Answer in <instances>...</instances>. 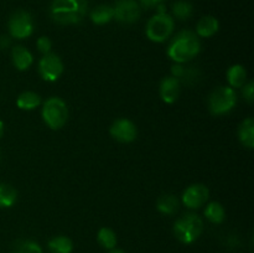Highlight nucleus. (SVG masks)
I'll return each mask as SVG.
<instances>
[{
  "instance_id": "f03ea898",
  "label": "nucleus",
  "mask_w": 254,
  "mask_h": 253,
  "mask_svg": "<svg viewBox=\"0 0 254 253\" xmlns=\"http://www.w3.org/2000/svg\"><path fill=\"white\" fill-rule=\"evenodd\" d=\"M87 10V0H54L50 6V15L60 25H76L84 19Z\"/></svg>"
},
{
  "instance_id": "39448f33",
  "label": "nucleus",
  "mask_w": 254,
  "mask_h": 253,
  "mask_svg": "<svg viewBox=\"0 0 254 253\" xmlns=\"http://www.w3.org/2000/svg\"><path fill=\"white\" fill-rule=\"evenodd\" d=\"M237 104V93L230 86H220L208 97V109L213 116H223L232 111Z\"/></svg>"
},
{
  "instance_id": "393cba45",
  "label": "nucleus",
  "mask_w": 254,
  "mask_h": 253,
  "mask_svg": "<svg viewBox=\"0 0 254 253\" xmlns=\"http://www.w3.org/2000/svg\"><path fill=\"white\" fill-rule=\"evenodd\" d=\"M12 253H44L39 243L34 241H20Z\"/></svg>"
},
{
  "instance_id": "2f4dec72",
  "label": "nucleus",
  "mask_w": 254,
  "mask_h": 253,
  "mask_svg": "<svg viewBox=\"0 0 254 253\" xmlns=\"http://www.w3.org/2000/svg\"><path fill=\"white\" fill-rule=\"evenodd\" d=\"M109 253H126L123 250H116V248H113V250H111V252Z\"/></svg>"
},
{
  "instance_id": "7c9ffc66",
  "label": "nucleus",
  "mask_w": 254,
  "mask_h": 253,
  "mask_svg": "<svg viewBox=\"0 0 254 253\" xmlns=\"http://www.w3.org/2000/svg\"><path fill=\"white\" fill-rule=\"evenodd\" d=\"M2 134H4V123L2 121H0V138L2 136Z\"/></svg>"
},
{
  "instance_id": "a878e982",
  "label": "nucleus",
  "mask_w": 254,
  "mask_h": 253,
  "mask_svg": "<svg viewBox=\"0 0 254 253\" xmlns=\"http://www.w3.org/2000/svg\"><path fill=\"white\" fill-rule=\"evenodd\" d=\"M36 47L42 55H47L52 50V41L47 36H40L36 41Z\"/></svg>"
},
{
  "instance_id": "f3484780",
  "label": "nucleus",
  "mask_w": 254,
  "mask_h": 253,
  "mask_svg": "<svg viewBox=\"0 0 254 253\" xmlns=\"http://www.w3.org/2000/svg\"><path fill=\"white\" fill-rule=\"evenodd\" d=\"M41 104V97L36 92L25 91L19 94L16 99V107L21 111H34Z\"/></svg>"
},
{
  "instance_id": "423d86ee",
  "label": "nucleus",
  "mask_w": 254,
  "mask_h": 253,
  "mask_svg": "<svg viewBox=\"0 0 254 253\" xmlns=\"http://www.w3.org/2000/svg\"><path fill=\"white\" fill-rule=\"evenodd\" d=\"M174 27H175V22H174V17L171 15H169L168 12H163V14L156 12L146 24V37L150 41L161 44L171 36Z\"/></svg>"
},
{
  "instance_id": "1a4fd4ad",
  "label": "nucleus",
  "mask_w": 254,
  "mask_h": 253,
  "mask_svg": "<svg viewBox=\"0 0 254 253\" xmlns=\"http://www.w3.org/2000/svg\"><path fill=\"white\" fill-rule=\"evenodd\" d=\"M114 19L121 24H134L141 15L140 5L136 0H118L113 6Z\"/></svg>"
},
{
  "instance_id": "bb28decb",
  "label": "nucleus",
  "mask_w": 254,
  "mask_h": 253,
  "mask_svg": "<svg viewBox=\"0 0 254 253\" xmlns=\"http://www.w3.org/2000/svg\"><path fill=\"white\" fill-rule=\"evenodd\" d=\"M242 96L245 97L248 103H253L254 101V82H246L245 86L242 87Z\"/></svg>"
},
{
  "instance_id": "4be33fe9",
  "label": "nucleus",
  "mask_w": 254,
  "mask_h": 253,
  "mask_svg": "<svg viewBox=\"0 0 254 253\" xmlns=\"http://www.w3.org/2000/svg\"><path fill=\"white\" fill-rule=\"evenodd\" d=\"M17 200V191L9 184H0V208H10Z\"/></svg>"
},
{
  "instance_id": "5701e85b",
  "label": "nucleus",
  "mask_w": 254,
  "mask_h": 253,
  "mask_svg": "<svg viewBox=\"0 0 254 253\" xmlns=\"http://www.w3.org/2000/svg\"><path fill=\"white\" fill-rule=\"evenodd\" d=\"M97 241L106 250H113L117 246V235L112 228L102 227L97 233Z\"/></svg>"
},
{
  "instance_id": "dca6fc26",
  "label": "nucleus",
  "mask_w": 254,
  "mask_h": 253,
  "mask_svg": "<svg viewBox=\"0 0 254 253\" xmlns=\"http://www.w3.org/2000/svg\"><path fill=\"white\" fill-rule=\"evenodd\" d=\"M227 81L232 88H242L247 82V69L241 63H235L226 72Z\"/></svg>"
},
{
  "instance_id": "412c9836",
  "label": "nucleus",
  "mask_w": 254,
  "mask_h": 253,
  "mask_svg": "<svg viewBox=\"0 0 254 253\" xmlns=\"http://www.w3.org/2000/svg\"><path fill=\"white\" fill-rule=\"evenodd\" d=\"M49 250L51 253H72L73 242L66 236H56L49 241Z\"/></svg>"
},
{
  "instance_id": "ddd939ff",
  "label": "nucleus",
  "mask_w": 254,
  "mask_h": 253,
  "mask_svg": "<svg viewBox=\"0 0 254 253\" xmlns=\"http://www.w3.org/2000/svg\"><path fill=\"white\" fill-rule=\"evenodd\" d=\"M11 60L15 68L19 71H26L34 63V56L31 52L22 45H16L11 50Z\"/></svg>"
},
{
  "instance_id": "aec40b11",
  "label": "nucleus",
  "mask_w": 254,
  "mask_h": 253,
  "mask_svg": "<svg viewBox=\"0 0 254 253\" xmlns=\"http://www.w3.org/2000/svg\"><path fill=\"white\" fill-rule=\"evenodd\" d=\"M203 215L205 217L210 221L211 223H216V225H220L225 221L226 218V210L223 207V205L218 201H212V202L208 203L205 207L203 211Z\"/></svg>"
},
{
  "instance_id": "2eb2a0df",
  "label": "nucleus",
  "mask_w": 254,
  "mask_h": 253,
  "mask_svg": "<svg viewBox=\"0 0 254 253\" xmlns=\"http://www.w3.org/2000/svg\"><path fill=\"white\" fill-rule=\"evenodd\" d=\"M238 139L245 148H254V119L252 117H248L241 122L238 126Z\"/></svg>"
},
{
  "instance_id": "9b49d317",
  "label": "nucleus",
  "mask_w": 254,
  "mask_h": 253,
  "mask_svg": "<svg viewBox=\"0 0 254 253\" xmlns=\"http://www.w3.org/2000/svg\"><path fill=\"white\" fill-rule=\"evenodd\" d=\"M112 138L116 139L119 143H131L136 139L138 129L136 126L128 118H118L112 123L109 128Z\"/></svg>"
},
{
  "instance_id": "cd10ccee",
  "label": "nucleus",
  "mask_w": 254,
  "mask_h": 253,
  "mask_svg": "<svg viewBox=\"0 0 254 253\" xmlns=\"http://www.w3.org/2000/svg\"><path fill=\"white\" fill-rule=\"evenodd\" d=\"M185 73H186V68L183 66V63H174L173 66H171L170 76L175 77V78H178L180 82L181 79L185 77Z\"/></svg>"
},
{
  "instance_id": "a211bd4d",
  "label": "nucleus",
  "mask_w": 254,
  "mask_h": 253,
  "mask_svg": "<svg viewBox=\"0 0 254 253\" xmlns=\"http://www.w3.org/2000/svg\"><path fill=\"white\" fill-rule=\"evenodd\" d=\"M179 200L173 193H164L156 201V210L163 215L171 216L178 211Z\"/></svg>"
},
{
  "instance_id": "4468645a",
  "label": "nucleus",
  "mask_w": 254,
  "mask_h": 253,
  "mask_svg": "<svg viewBox=\"0 0 254 253\" xmlns=\"http://www.w3.org/2000/svg\"><path fill=\"white\" fill-rule=\"evenodd\" d=\"M220 30V22L212 15H206L198 20L197 25H196V32L198 37H203V39H208L216 35Z\"/></svg>"
},
{
  "instance_id": "7ed1b4c3",
  "label": "nucleus",
  "mask_w": 254,
  "mask_h": 253,
  "mask_svg": "<svg viewBox=\"0 0 254 253\" xmlns=\"http://www.w3.org/2000/svg\"><path fill=\"white\" fill-rule=\"evenodd\" d=\"M203 221L192 212L185 213L174 223V235L184 245H191L200 238L203 232Z\"/></svg>"
},
{
  "instance_id": "0eeeda50",
  "label": "nucleus",
  "mask_w": 254,
  "mask_h": 253,
  "mask_svg": "<svg viewBox=\"0 0 254 253\" xmlns=\"http://www.w3.org/2000/svg\"><path fill=\"white\" fill-rule=\"evenodd\" d=\"M34 32V19L25 10L14 12L9 20L10 36L17 40H24L30 37Z\"/></svg>"
},
{
  "instance_id": "f257e3e1",
  "label": "nucleus",
  "mask_w": 254,
  "mask_h": 253,
  "mask_svg": "<svg viewBox=\"0 0 254 253\" xmlns=\"http://www.w3.org/2000/svg\"><path fill=\"white\" fill-rule=\"evenodd\" d=\"M201 51V42L197 35L190 30L179 32L168 47V56L175 63H186L195 59Z\"/></svg>"
},
{
  "instance_id": "6ab92c4d",
  "label": "nucleus",
  "mask_w": 254,
  "mask_h": 253,
  "mask_svg": "<svg viewBox=\"0 0 254 253\" xmlns=\"http://www.w3.org/2000/svg\"><path fill=\"white\" fill-rule=\"evenodd\" d=\"M114 19L113 6L111 5H98L91 11V20L94 25H106Z\"/></svg>"
},
{
  "instance_id": "20e7f679",
  "label": "nucleus",
  "mask_w": 254,
  "mask_h": 253,
  "mask_svg": "<svg viewBox=\"0 0 254 253\" xmlns=\"http://www.w3.org/2000/svg\"><path fill=\"white\" fill-rule=\"evenodd\" d=\"M42 119L52 130H60L68 121V107L60 97H50L42 103Z\"/></svg>"
},
{
  "instance_id": "b1692460",
  "label": "nucleus",
  "mask_w": 254,
  "mask_h": 253,
  "mask_svg": "<svg viewBox=\"0 0 254 253\" xmlns=\"http://www.w3.org/2000/svg\"><path fill=\"white\" fill-rule=\"evenodd\" d=\"M173 15L179 20H188L191 17L193 12V6L191 2L186 1V0H178L173 4Z\"/></svg>"
},
{
  "instance_id": "c85d7f7f",
  "label": "nucleus",
  "mask_w": 254,
  "mask_h": 253,
  "mask_svg": "<svg viewBox=\"0 0 254 253\" xmlns=\"http://www.w3.org/2000/svg\"><path fill=\"white\" fill-rule=\"evenodd\" d=\"M139 1H140L141 6L150 9V7H154V6H156V5L161 4L164 0H139Z\"/></svg>"
},
{
  "instance_id": "9d476101",
  "label": "nucleus",
  "mask_w": 254,
  "mask_h": 253,
  "mask_svg": "<svg viewBox=\"0 0 254 253\" xmlns=\"http://www.w3.org/2000/svg\"><path fill=\"white\" fill-rule=\"evenodd\" d=\"M210 197V190L205 184H192L188 186L181 196V201L188 208L195 210L205 205Z\"/></svg>"
},
{
  "instance_id": "6e6552de",
  "label": "nucleus",
  "mask_w": 254,
  "mask_h": 253,
  "mask_svg": "<svg viewBox=\"0 0 254 253\" xmlns=\"http://www.w3.org/2000/svg\"><path fill=\"white\" fill-rule=\"evenodd\" d=\"M64 71V61L59 55L50 52L44 55L39 61V73L46 82H56Z\"/></svg>"
},
{
  "instance_id": "c756f323",
  "label": "nucleus",
  "mask_w": 254,
  "mask_h": 253,
  "mask_svg": "<svg viewBox=\"0 0 254 253\" xmlns=\"http://www.w3.org/2000/svg\"><path fill=\"white\" fill-rule=\"evenodd\" d=\"M10 45V39L7 36H0V49H6Z\"/></svg>"
},
{
  "instance_id": "f8f14e48",
  "label": "nucleus",
  "mask_w": 254,
  "mask_h": 253,
  "mask_svg": "<svg viewBox=\"0 0 254 253\" xmlns=\"http://www.w3.org/2000/svg\"><path fill=\"white\" fill-rule=\"evenodd\" d=\"M181 92V82L173 76H166L161 79L160 87H159V93L160 98L164 103L173 104L180 97Z\"/></svg>"
}]
</instances>
